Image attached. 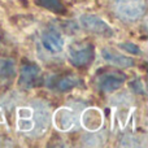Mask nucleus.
I'll list each match as a JSON object with an SVG mask.
<instances>
[{
    "mask_svg": "<svg viewBox=\"0 0 148 148\" xmlns=\"http://www.w3.org/2000/svg\"><path fill=\"white\" fill-rule=\"evenodd\" d=\"M110 5L116 16L126 22L139 20L146 12V0H110Z\"/></svg>",
    "mask_w": 148,
    "mask_h": 148,
    "instance_id": "f03ea898",
    "label": "nucleus"
},
{
    "mask_svg": "<svg viewBox=\"0 0 148 148\" xmlns=\"http://www.w3.org/2000/svg\"><path fill=\"white\" fill-rule=\"evenodd\" d=\"M126 77L120 72H107L99 77V88L104 92H113L125 83Z\"/></svg>",
    "mask_w": 148,
    "mask_h": 148,
    "instance_id": "423d86ee",
    "label": "nucleus"
},
{
    "mask_svg": "<svg viewBox=\"0 0 148 148\" xmlns=\"http://www.w3.org/2000/svg\"><path fill=\"white\" fill-rule=\"evenodd\" d=\"M68 56L74 66H84L94 59V48L88 43L73 44L68 49Z\"/></svg>",
    "mask_w": 148,
    "mask_h": 148,
    "instance_id": "20e7f679",
    "label": "nucleus"
},
{
    "mask_svg": "<svg viewBox=\"0 0 148 148\" xmlns=\"http://www.w3.org/2000/svg\"><path fill=\"white\" fill-rule=\"evenodd\" d=\"M101 57L105 60L107 62L114 65V66L118 68H130L134 65L133 59H130L126 55H122L120 52H117L116 49L110 48V47H105V48L101 49Z\"/></svg>",
    "mask_w": 148,
    "mask_h": 148,
    "instance_id": "0eeeda50",
    "label": "nucleus"
},
{
    "mask_svg": "<svg viewBox=\"0 0 148 148\" xmlns=\"http://www.w3.org/2000/svg\"><path fill=\"white\" fill-rule=\"evenodd\" d=\"M30 118L25 121L27 126L25 127V131L30 136H40L48 130V126L51 123V110L48 105L43 101L35 100L30 104Z\"/></svg>",
    "mask_w": 148,
    "mask_h": 148,
    "instance_id": "f257e3e1",
    "label": "nucleus"
},
{
    "mask_svg": "<svg viewBox=\"0 0 148 148\" xmlns=\"http://www.w3.org/2000/svg\"><path fill=\"white\" fill-rule=\"evenodd\" d=\"M79 22L83 26V29H86L87 31L96 35L104 36V38H110L114 35V31L110 27L109 23H107V21H104L101 17L95 14H83L79 18Z\"/></svg>",
    "mask_w": 148,
    "mask_h": 148,
    "instance_id": "7ed1b4c3",
    "label": "nucleus"
},
{
    "mask_svg": "<svg viewBox=\"0 0 148 148\" xmlns=\"http://www.w3.org/2000/svg\"><path fill=\"white\" fill-rule=\"evenodd\" d=\"M39 69L33 65H23L21 69V84L29 87L34 83L36 78H38Z\"/></svg>",
    "mask_w": 148,
    "mask_h": 148,
    "instance_id": "6e6552de",
    "label": "nucleus"
},
{
    "mask_svg": "<svg viewBox=\"0 0 148 148\" xmlns=\"http://www.w3.org/2000/svg\"><path fill=\"white\" fill-rule=\"evenodd\" d=\"M78 84H79L78 77L69 74V75L62 77V78L57 82L56 87L60 90V91H69L70 88H74V87H77Z\"/></svg>",
    "mask_w": 148,
    "mask_h": 148,
    "instance_id": "9d476101",
    "label": "nucleus"
},
{
    "mask_svg": "<svg viewBox=\"0 0 148 148\" xmlns=\"http://www.w3.org/2000/svg\"><path fill=\"white\" fill-rule=\"evenodd\" d=\"M14 64L8 59L0 60V81H9L14 77Z\"/></svg>",
    "mask_w": 148,
    "mask_h": 148,
    "instance_id": "1a4fd4ad",
    "label": "nucleus"
},
{
    "mask_svg": "<svg viewBox=\"0 0 148 148\" xmlns=\"http://www.w3.org/2000/svg\"><path fill=\"white\" fill-rule=\"evenodd\" d=\"M42 46L44 47L46 51L51 52V53L61 52L65 46L62 34L55 27L47 29L43 33V35H42Z\"/></svg>",
    "mask_w": 148,
    "mask_h": 148,
    "instance_id": "39448f33",
    "label": "nucleus"
}]
</instances>
